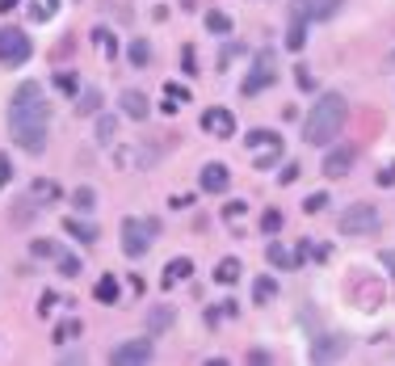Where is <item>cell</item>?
I'll list each match as a JSON object with an SVG mask.
<instances>
[{
  "label": "cell",
  "instance_id": "obj_45",
  "mask_svg": "<svg viewBox=\"0 0 395 366\" xmlns=\"http://www.w3.org/2000/svg\"><path fill=\"white\" fill-rule=\"evenodd\" d=\"M13 4H17V0H0V13H13Z\"/></svg>",
  "mask_w": 395,
  "mask_h": 366
},
{
  "label": "cell",
  "instance_id": "obj_14",
  "mask_svg": "<svg viewBox=\"0 0 395 366\" xmlns=\"http://www.w3.org/2000/svg\"><path fill=\"white\" fill-rule=\"evenodd\" d=\"M349 164H353V152L341 147V152H332V156L324 160V173H328V177H345V173H349Z\"/></svg>",
  "mask_w": 395,
  "mask_h": 366
},
{
  "label": "cell",
  "instance_id": "obj_11",
  "mask_svg": "<svg viewBox=\"0 0 395 366\" xmlns=\"http://www.w3.org/2000/svg\"><path fill=\"white\" fill-rule=\"evenodd\" d=\"M198 182H202V189H206V194H223V189H227V182H231V173H227V164H206Z\"/></svg>",
  "mask_w": 395,
  "mask_h": 366
},
{
  "label": "cell",
  "instance_id": "obj_2",
  "mask_svg": "<svg viewBox=\"0 0 395 366\" xmlns=\"http://www.w3.org/2000/svg\"><path fill=\"white\" fill-rule=\"evenodd\" d=\"M345 114H349L345 97H341V93H324V97L311 105L307 122H303V139H307L311 147L332 143V139L341 135V127H345Z\"/></svg>",
  "mask_w": 395,
  "mask_h": 366
},
{
  "label": "cell",
  "instance_id": "obj_44",
  "mask_svg": "<svg viewBox=\"0 0 395 366\" xmlns=\"http://www.w3.org/2000/svg\"><path fill=\"white\" fill-rule=\"evenodd\" d=\"M383 266H387V270H395V253H383Z\"/></svg>",
  "mask_w": 395,
  "mask_h": 366
},
{
  "label": "cell",
  "instance_id": "obj_18",
  "mask_svg": "<svg viewBox=\"0 0 395 366\" xmlns=\"http://www.w3.org/2000/svg\"><path fill=\"white\" fill-rule=\"evenodd\" d=\"M63 228H68V236H76L80 244H93V240H97V228H93V224H85V219H68Z\"/></svg>",
  "mask_w": 395,
  "mask_h": 366
},
{
  "label": "cell",
  "instance_id": "obj_30",
  "mask_svg": "<svg viewBox=\"0 0 395 366\" xmlns=\"http://www.w3.org/2000/svg\"><path fill=\"white\" fill-rule=\"evenodd\" d=\"M169 324H173V312H169V308H156V312H152V324H147V333H160V328H169Z\"/></svg>",
  "mask_w": 395,
  "mask_h": 366
},
{
  "label": "cell",
  "instance_id": "obj_42",
  "mask_svg": "<svg viewBox=\"0 0 395 366\" xmlns=\"http://www.w3.org/2000/svg\"><path fill=\"white\" fill-rule=\"evenodd\" d=\"M9 173H13V164H9V156H0V189H4V182H9Z\"/></svg>",
  "mask_w": 395,
  "mask_h": 366
},
{
  "label": "cell",
  "instance_id": "obj_23",
  "mask_svg": "<svg viewBox=\"0 0 395 366\" xmlns=\"http://www.w3.org/2000/svg\"><path fill=\"white\" fill-rule=\"evenodd\" d=\"M76 337H80V320H63L55 328V341H59V345H72Z\"/></svg>",
  "mask_w": 395,
  "mask_h": 366
},
{
  "label": "cell",
  "instance_id": "obj_29",
  "mask_svg": "<svg viewBox=\"0 0 395 366\" xmlns=\"http://www.w3.org/2000/svg\"><path fill=\"white\" fill-rule=\"evenodd\" d=\"M269 261H273L278 270H290V266H295V257H290L282 244H269Z\"/></svg>",
  "mask_w": 395,
  "mask_h": 366
},
{
  "label": "cell",
  "instance_id": "obj_27",
  "mask_svg": "<svg viewBox=\"0 0 395 366\" xmlns=\"http://www.w3.org/2000/svg\"><path fill=\"white\" fill-rule=\"evenodd\" d=\"M223 219L240 231V228H244V202H227V206H223Z\"/></svg>",
  "mask_w": 395,
  "mask_h": 366
},
{
  "label": "cell",
  "instance_id": "obj_8",
  "mask_svg": "<svg viewBox=\"0 0 395 366\" xmlns=\"http://www.w3.org/2000/svg\"><path fill=\"white\" fill-rule=\"evenodd\" d=\"M341 9V0H295L290 17H303V21H324Z\"/></svg>",
  "mask_w": 395,
  "mask_h": 366
},
{
  "label": "cell",
  "instance_id": "obj_10",
  "mask_svg": "<svg viewBox=\"0 0 395 366\" xmlns=\"http://www.w3.org/2000/svg\"><path fill=\"white\" fill-rule=\"evenodd\" d=\"M110 362L118 366H135V362H152V341L143 337V341H127V345H118L114 354H110Z\"/></svg>",
  "mask_w": 395,
  "mask_h": 366
},
{
  "label": "cell",
  "instance_id": "obj_7",
  "mask_svg": "<svg viewBox=\"0 0 395 366\" xmlns=\"http://www.w3.org/2000/svg\"><path fill=\"white\" fill-rule=\"evenodd\" d=\"M30 59V38H26V30H17V26H4L0 30V63H26Z\"/></svg>",
  "mask_w": 395,
  "mask_h": 366
},
{
  "label": "cell",
  "instance_id": "obj_22",
  "mask_svg": "<svg viewBox=\"0 0 395 366\" xmlns=\"http://www.w3.org/2000/svg\"><path fill=\"white\" fill-rule=\"evenodd\" d=\"M97 105H101V93L97 89L76 93V110H80V114H97Z\"/></svg>",
  "mask_w": 395,
  "mask_h": 366
},
{
  "label": "cell",
  "instance_id": "obj_25",
  "mask_svg": "<svg viewBox=\"0 0 395 366\" xmlns=\"http://www.w3.org/2000/svg\"><path fill=\"white\" fill-rule=\"evenodd\" d=\"M147 59H152L147 38H135V43H131V63H135V68H147Z\"/></svg>",
  "mask_w": 395,
  "mask_h": 366
},
{
  "label": "cell",
  "instance_id": "obj_13",
  "mask_svg": "<svg viewBox=\"0 0 395 366\" xmlns=\"http://www.w3.org/2000/svg\"><path fill=\"white\" fill-rule=\"evenodd\" d=\"M189 274H194V261L189 257H173L169 270H164V286H177V282H185Z\"/></svg>",
  "mask_w": 395,
  "mask_h": 366
},
{
  "label": "cell",
  "instance_id": "obj_39",
  "mask_svg": "<svg viewBox=\"0 0 395 366\" xmlns=\"http://www.w3.org/2000/svg\"><path fill=\"white\" fill-rule=\"evenodd\" d=\"M72 198H76V206H80V211H88V206H93V189H76V194H72Z\"/></svg>",
  "mask_w": 395,
  "mask_h": 366
},
{
  "label": "cell",
  "instance_id": "obj_28",
  "mask_svg": "<svg viewBox=\"0 0 395 366\" xmlns=\"http://www.w3.org/2000/svg\"><path fill=\"white\" fill-rule=\"evenodd\" d=\"M206 30H211V34H227V30H231V17H227V13H206Z\"/></svg>",
  "mask_w": 395,
  "mask_h": 366
},
{
  "label": "cell",
  "instance_id": "obj_40",
  "mask_svg": "<svg viewBox=\"0 0 395 366\" xmlns=\"http://www.w3.org/2000/svg\"><path fill=\"white\" fill-rule=\"evenodd\" d=\"M34 253H38V257H59V249L46 244V240H34Z\"/></svg>",
  "mask_w": 395,
  "mask_h": 366
},
{
  "label": "cell",
  "instance_id": "obj_17",
  "mask_svg": "<svg viewBox=\"0 0 395 366\" xmlns=\"http://www.w3.org/2000/svg\"><path fill=\"white\" fill-rule=\"evenodd\" d=\"M97 139H101L105 147L118 139V118H114V114H101V118H97Z\"/></svg>",
  "mask_w": 395,
  "mask_h": 366
},
{
  "label": "cell",
  "instance_id": "obj_20",
  "mask_svg": "<svg viewBox=\"0 0 395 366\" xmlns=\"http://www.w3.org/2000/svg\"><path fill=\"white\" fill-rule=\"evenodd\" d=\"M303 43H307V21L295 17V21H290V34H286V46H290V51H303Z\"/></svg>",
  "mask_w": 395,
  "mask_h": 366
},
{
  "label": "cell",
  "instance_id": "obj_15",
  "mask_svg": "<svg viewBox=\"0 0 395 366\" xmlns=\"http://www.w3.org/2000/svg\"><path fill=\"white\" fill-rule=\"evenodd\" d=\"M185 101H189V89H181V85L169 80V85H164V105H160V110H164V114H177Z\"/></svg>",
  "mask_w": 395,
  "mask_h": 366
},
{
  "label": "cell",
  "instance_id": "obj_32",
  "mask_svg": "<svg viewBox=\"0 0 395 366\" xmlns=\"http://www.w3.org/2000/svg\"><path fill=\"white\" fill-rule=\"evenodd\" d=\"M34 198H46V202H51V198H59V185H55V182H34Z\"/></svg>",
  "mask_w": 395,
  "mask_h": 366
},
{
  "label": "cell",
  "instance_id": "obj_3",
  "mask_svg": "<svg viewBox=\"0 0 395 366\" xmlns=\"http://www.w3.org/2000/svg\"><path fill=\"white\" fill-rule=\"evenodd\" d=\"M244 152L257 169H273V164H282V135L278 131H248Z\"/></svg>",
  "mask_w": 395,
  "mask_h": 366
},
{
  "label": "cell",
  "instance_id": "obj_24",
  "mask_svg": "<svg viewBox=\"0 0 395 366\" xmlns=\"http://www.w3.org/2000/svg\"><path fill=\"white\" fill-rule=\"evenodd\" d=\"M93 43H97V51H101L105 59H114V55H118V43H114V34H110V30H97V34H93Z\"/></svg>",
  "mask_w": 395,
  "mask_h": 366
},
{
  "label": "cell",
  "instance_id": "obj_26",
  "mask_svg": "<svg viewBox=\"0 0 395 366\" xmlns=\"http://www.w3.org/2000/svg\"><path fill=\"white\" fill-rule=\"evenodd\" d=\"M55 9H59V0H34V4H30V17H34V21H46V17H55Z\"/></svg>",
  "mask_w": 395,
  "mask_h": 366
},
{
  "label": "cell",
  "instance_id": "obj_6",
  "mask_svg": "<svg viewBox=\"0 0 395 366\" xmlns=\"http://www.w3.org/2000/svg\"><path fill=\"white\" fill-rule=\"evenodd\" d=\"M379 211L370 206V202H357V206H349L345 215H341V231L345 236H370V231H379Z\"/></svg>",
  "mask_w": 395,
  "mask_h": 366
},
{
  "label": "cell",
  "instance_id": "obj_19",
  "mask_svg": "<svg viewBox=\"0 0 395 366\" xmlns=\"http://www.w3.org/2000/svg\"><path fill=\"white\" fill-rule=\"evenodd\" d=\"M93 295L101 299V303H118V282H114V274H105L97 286H93Z\"/></svg>",
  "mask_w": 395,
  "mask_h": 366
},
{
  "label": "cell",
  "instance_id": "obj_33",
  "mask_svg": "<svg viewBox=\"0 0 395 366\" xmlns=\"http://www.w3.org/2000/svg\"><path fill=\"white\" fill-rule=\"evenodd\" d=\"M55 85H59L63 93H72V97L80 93V85H76V76H72V72H59V76H55Z\"/></svg>",
  "mask_w": 395,
  "mask_h": 366
},
{
  "label": "cell",
  "instance_id": "obj_21",
  "mask_svg": "<svg viewBox=\"0 0 395 366\" xmlns=\"http://www.w3.org/2000/svg\"><path fill=\"white\" fill-rule=\"evenodd\" d=\"M324 257H328V249L324 244H311V240H303L299 253H295V261H324Z\"/></svg>",
  "mask_w": 395,
  "mask_h": 366
},
{
  "label": "cell",
  "instance_id": "obj_46",
  "mask_svg": "<svg viewBox=\"0 0 395 366\" xmlns=\"http://www.w3.org/2000/svg\"><path fill=\"white\" fill-rule=\"evenodd\" d=\"M391 63H395V51H391Z\"/></svg>",
  "mask_w": 395,
  "mask_h": 366
},
{
  "label": "cell",
  "instance_id": "obj_38",
  "mask_svg": "<svg viewBox=\"0 0 395 366\" xmlns=\"http://www.w3.org/2000/svg\"><path fill=\"white\" fill-rule=\"evenodd\" d=\"M299 173H303L299 164H286V169L278 173V182H282V185H290V182H299Z\"/></svg>",
  "mask_w": 395,
  "mask_h": 366
},
{
  "label": "cell",
  "instance_id": "obj_9",
  "mask_svg": "<svg viewBox=\"0 0 395 366\" xmlns=\"http://www.w3.org/2000/svg\"><path fill=\"white\" fill-rule=\"evenodd\" d=\"M202 131H211L215 139H231L236 135V118H231V110H223V105L206 110V114H202Z\"/></svg>",
  "mask_w": 395,
  "mask_h": 366
},
{
  "label": "cell",
  "instance_id": "obj_12",
  "mask_svg": "<svg viewBox=\"0 0 395 366\" xmlns=\"http://www.w3.org/2000/svg\"><path fill=\"white\" fill-rule=\"evenodd\" d=\"M122 110H127V118H135V122L147 118V97H143L139 89H127L122 93Z\"/></svg>",
  "mask_w": 395,
  "mask_h": 366
},
{
  "label": "cell",
  "instance_id": "obj_43",
  "mask_svg": "<svg viewBox=\"0 0 395 366\" xmlns=\"http://www.w3.org/2000/svg\"><path fill=\"white\" fill-rule=\"evenodd\" d=\"M181 63H185V72H194V46H185V51H181Z\"/></svg>",
  "mask_w": 395,
  "mask_h": 366
},
{
  "label": "cell",
  "instance_id": "obj_36",
  "mask_svg": "<svg viewBox=\"0 0 395 366\" xmlns=\"http://www.w3.org/2000/svg\"><path fill=\"white\" fill-rule=\"evenodd\" d=\"M59 270H63L68 278H76V274H80V261H76V257H63V253H59Z\"/></svg>",
  "mask_w": 395,
  "mask_h": 366
},
{
  "label": "cell",
  "instance_id": "obj_34",
  "mask_svg": "<svg viewBox=\"0 0 395 366\" xmlns=\"http://www.w3.org/2000/svg\"><path fill=\"white\" fill-rule=\"evenodd\" d=\"M324 206H328V194H311L307 202H303V211H307V215H315V211H324Z\"/></svg>",
  "mask_w": 395,
  "mask_h": 366
},
{
  "label": "cell",
  "instance_id": "obj_41",
  "mask_svg": "<svg viewBox=\"0 0 395 366\" xmlns=\"http://www.w3.org/2000/svg\"><path fill=\"white\" fill-rule=\"evenodd\" d=\"M379 185H395V160L387 169H379Z\"/></svg>",
  "mask_w": 395,
  "mask_h": 366
},
{
  "label": "cell",
  "instance_id": "obj_5",
  "mask_svg": "<svg viewBox=\"0 0 395 366\" xmlns=\"http://www.w3.org/2000/svg\"><path fill=\"white\" fill-rule=\"evenodd\" d=\"M273 80H278V55H273V51H261V55L253 59V72H248V80L240 85V93H244V97H253V93L269 89Z\"/></svg>",
  "mask_w": 395,
  "mask_h": 366
},
{
  "label": "cell",
  "instance_id": "obj_37",
  "mask_svg": "<svg viewBox=\"0 0 395 366\" xmlns=\"http://www.w3.org/2000/svg\"><path fill=\"white\" fill-rule=\"evenodd\" d=\"M295 72H299L295 80H299V89H303V93H311V89H315V80H311V68H295Z\"/></svg>",
  "mask_w": 395,
  "mask_h": 366
},
{
  "label": "cell",
  "instance_id": "obj_1",
  "mask_svg": "<svg viewBox=\"0 0 395 366\" xmlns=\"http://www.w3.org/2000/svg\"><path fill=\"white\" fill-rule=\"evenodd\" d=\"M9 131H13V143H17L21 152H43L46 147L51 110H46L43 85L26 80L21 89L13 93V105H9Z\"/></svg>",
  "mask_w": 395,
  "mask_h": 366
},
{
  "label": "cell",
  "instance_id": "obj_31",
  "mask_svg": "<svg viewBox=\"0 0 395 366\" xmlns=\"http://www.w3.org/2000/svg\"><path fill=\"white\" fill-rule=\"evenodd\" d=\"M273 291H278V282H273V278H257V286H253L257 303H265V299H273Z\"/></svg>",
  "mask_w": 395,
  "mask_h": 366
},
{
  "label": "cell",
  "instance_id": "obj_35",
  "mask_svg": "<svg viewBox=\"0 0 395 366\" xmlns=\"http://www.w3.org/2000/svg\"><path fill=\"white\" fill-rule=\"evenodd\" d=\"M261 228L269 231V236H273V231L282 228V215H278V211H265V215H261Z\"/></svg>",
  "mask_w": 395,
  "mask_h": 366
},
{
  "label": "cell",
  "instance_id": "obj_4",
  "mask_svg": "<svg viewBox=\"0 0 395 366\" xmlns=\"http://www.w3.org/2000/svg\"><path fill=\"white\" fill-rule=\"evenodd\" d=\"M160 231L156 219H122V253L127 257H143L152 249V236Z\"/></svg>",
  "mask_w": 395,
  "mask_h": 366
},
{
  "label": "cell",
  "instance_id": "obj_16",
  "mask_svg": "<svg viewBox=\"0 0 395 366\" xmlns=\"http://www.w3.org/2000/svg\"><path fill=\"white\" fill-rule=\"evenodd\" d=\"M215 278H219L223 286H231V282H240V261H236V257H223L219 266H215Z\"/></svg>",
  "mask_w": 395,
  "mask_h": 366
}]
</instances>
